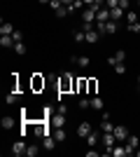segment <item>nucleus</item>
<instances>
[{"instance_id":"nucleus-8","label":"nucleus","mask_w":140,"mask_h":157,"mask_svg":"<svg viewBox=\"0 0 140 157\" xmlns=\"http://www.w3.org/2000/svg\"><path fill=\"white\" fill-rule=\"evenodd\" d=\"M26 150H28V145L23 143V141H16V143L12 145V155H16V157H21V155H26Z\"/></svg>"},{"instance_id":"nucleus-14","label":"nucleus","mask_w":140,"mask_h":157,"mask_svg":"<svg viewBox=\"0 0 140 157\" xmlns=\"http://www.w3.org/2000/svg\"><path fill=\"white\" fill-rule=\"evenodd\" d=\"M14 31H16V28H14L9 21H2V24H0V35H12Z\"/></svg>"},{"instance_id":"nucleus-34","label":"nucleus","mask_w":140,"mask_h":157,"mask_svg":"<svg viewBox=\"0 0 140 157\" xmlns=\"http://www.w3.org/2000/svg\"><path fill=\"white\" fill-rule=\"evenodd\" d=\"M126 21H128V24H133V21H138V14L128 10V12H126Z\"/></svg>"},{"instance_id":"nucleus-31","label":"nucleus","mask_w":140,"mask_h":157,"mask_svg":"<svg viewBox=\"0 0 140 157\" xmlns=\"http://www.w3.org/2000/svg\"><path fill=\"white\" fill-rule=\"evenodd\" d=\"M80 108L82 110H89L91 108V98H80Z\"/></svg>"},{"instance_id":"nucleus-22","label":"nucleus","mask_w":140,"mask_h":157,"mask_svg":"<svg viewBox=\"0 0 140 157\" xmlns=\"http://www.w3.org/2000/svg\"><path fill=\"white\" fill-rule=\"evenodd\" d=\"M73 40H75V42H87V33H84V31H75Z\"/></svg>"},{"instance_id":"nucleus-35","label":"nucleus","mask_w":140,"mask_h":157,"mask_svg":"<svg viewBox=\"0 0 140 157\" xmlns=\"http://www.w3.org/2000/svg\"><path fill=\"white\" fill-rule=\"evenodd\" d=\"M128 31H131V33H140V21H133V24H128Z\"/></svg>"},{"instance_id":"nucleus-15","label":"nucleus","mask_w":140,"mask_h":157,"mask_svg":"<svg viewBox=\"0 0 140 157\" xmlns=\"http://www.w3.org/2000/svg\"><path fill=\"white\" fill-rule=\"evenodd\" d=\"M16 101H19V92H7L5 94V103L7 105H14Z\"/></svg>"},{"instance_id":"nucleus-39","label":"nucleus","mask_w":140,"mask_h":157,"mask_svg":"<svg viewBox=\"0 0 140 157\" xmlns=\"http://www.w3.org/2000/svg\"><path fill=\"white\" fill-rule=\"evenodd\" d=\"M49 5H52V10H54V12H56V10H59V7L63 5V2H61V0H52V2H49Z\"/></svg>"},{"instance_id":"nucleus-41","label":"nucleus","mask_w":140,"mask_h":157,"mask_svg":"<svg viewBox=\"0 0 140 157\" xmlns=\"http://www.w3.org/2000/svg\"><path fill=\"white\" fill-rule=\"evenodd\" d=\"M82 2H84V7H91L93 2H98V0H82Z\"/></svg>"},{"instance_id":"nucleus-9","label":"nucleus","mask_w":140,"mask_h":157,"mask_svg":"<svg viewBox=\"0 0 140 157\" xmlns=\"http://www.w3.org/2000/svg\"><path fill=\"white\" fill-rule=\"evenodd\" d=\"M91 131H93L91 129V122H82V124L77 127V136H80V138H87Z\"/></svg>"},{"instance_id":"nucleus-29","label":"nucleus","mask_w":140,"mask_h":157,"mask_svg":"<svg viewBox=\"0 0 140 157\" xmlns=\"http://www.w3.org/2000/svg\"><path fill=\"white\" fill-rule=\"evenodd\" d=\"M68 14H70V12H68V7H66V5H61L59 10H56V17H59V19H63V17H68Z\"/></svg>"},{"instance_id":"nucleus-23","label":"nucleus","mask_w":140,"mask_h":157,"mask_svg":"<svg viewBox=\"0 0 140 157\" xmlns=\"http://www.w3.org/2000/svg\"><path fill=\"white\" fill-rule=\"evenodd\" d=\"M87 89H89V82H87V80H84V78H82V80H77V92H80V94H84Z\"/></svg>"},{"instance_id":"nucleus-33","label":"nucleus","mask_w":140,"mask_h":157,"mask_svg":"<svg viewBox=\"0 0 140 157\" xmlns=\"http://www.w3.org/2000/svg\"><path fill=\"white\" fill-rule=\"evenodd\" d=\"M112 68L117 71V75H124V73H126V66H124V63H114Z\"/></svg>"},{"instance_id":"nucleus-27","label":"nucleus","mask_w":140,"mask_h":157,"mask_svg":"<svg viewBox=\"0 0 140 157\" xmlns=\"http://www.w3.org/2000/svg\"><path fill=\"white\" fill-rule=\"evenodd\" d=\"M14 52L19 54V56H23V54H26V45H23V42H14Z\"/></svg>"},{"instance_id":"nucleus-30","label":"nucleus","mask_w":140,"mask_h":157,"mask_svg":"<svg viewBox=\"0 0 140 157\" xmlns=\"http://www.w3.org/2000/svg\"><path fill=\"white\" fill-rule=\"evenodd\" d=\"M114 59H117V63H124V59H126V52H124V49H117Z\"/></svg>"},{"instance_id":"nucleus-44","label":"nucleus","mask_w":140,"mask_h":157,"mask_svg":"<svg viewBox=\"0 0 140 157\" xmlns=\"http://www.w3.org/2000/svg\"><path fill=\"white\" fill-rule=\"evenodd\" d=\"M135 155H138V157H140V150H135Z\"/></svg>"},{"instance_id":"nucleus-5","label":"nucleus","mask_w":140,"mask_h":157,"mask_svg":"<svg viewBox=\"0 0 140 157\" xmlns=\"http://www.w3.org/2000/svg\"><path fill=\"white\" fill-rule=\"evenodd\" d=\"M114 136H117V141H126V138H128V127L114 124Z\"/></svg>"},{"instance_id":"nucleus-7","label":"nucleus","mask_w":140,"mask_h":157,"mask_svg":"<svg viewBox=\"0 0 140 157\" xmlns=\"http://www.w3.org/2000/svg\"><path fill=\"white\" fill-rule=\"evenodd\" d=\"M47 80L42 78V75H33V82H31V87H33V92H40V89H45Z\"/></svg>"},{"instance_id":"nucleus-26","label":"nucleus","mask_w":140,"mask_h":157,"mask_svg":"<svg viewBox=\"0 0 140 157\" xmlns=\"http://www.w3.org/2000/svg\"><path fill=\"white\" fill-rule=\"evenodd\" d=\"M38 152H40V145H28V150H26V157H35V155H38Z\"/></svg>"},{"instance_id":"nucleus-16","label":"nucleus","mask_w":140,"mask_h":157,"mask_svg":"<svg viewBox=\"0 0 140 157\" xmlns=\"http://www.w3.org/2000/svg\"><path fill=\"white\" fill-rule=\"evenodd\" d=\"M114 33H117V21L110 19V21L105 24V35H114Z\"/></svg>"},{"instance_id":"nucleus-2","label":"nucleus","mask_w":140,"mask_h":157,"mask_svg":"<svg viewBox=\"0 0 140 157\" xmlns=\"http://www.w3.org/2000/svg\"><path fill=\"white\" fill-rule=\"evenodd\" d=\"M138 148H140V138L133 136V134H128V138H126V157H133Z\"/></svg>"},{"instance_id":"nucleus-25","label":"nucleus","mask_w":140,"mask_h":157,"mask_svg":"<svg viewBox=\"0 0 140 157\" xmlns=\"http://www.w3.org/2000/svg\"><path fill=\"white\" fill-rule=\"evenodd\" d=\"M0 124H2V129H12V127H14V117H9V115H7V117H2V122H0Z\"/></svg>"},{"instance_id":"nucleus-6","label":"nucleus","mask_w":140,"mask_h":157,"mask_svg":"<svg viewBox=\"0 0 140 157\" xmlns=\"http://www.w3.org/2000/svg\"><path fill=\"white\" fill-rule=\"evenodd\" d=\"M82 21H84V24H93V21H96V12H93L91 7H84V10H82Z\"/></svg>"},{"instance_id":"nucleus-10","label":"nucleus","mask_w":140,"mask_h":157,"mask_svg":"<svg viewBox=\"0 0 140 157\" xmlns=\"http://www.w3.org/2000/svg\"><path fill=\"white\" fill-rule=\"evenodd\" d=\"M56 143H59V141H56V138H54L52 134L42 138V148H45V150H54V148H56Z\"/></svg>"},{"instance_id":"nucleus-4","label":"nucleus","mask_w":140,"mask_h":157,"mask_svg":"<svg viewBox=\"0 0 140 157\" xmlns=\"http://www.w3.org/2000/svg\"><path fill=\"white\" fill-rule=\"evenodd\" d=\"M49 124H52V129L54 127H66V115L63 113H54L52 117H49Z\"/></svg>"},{"instance_id":"nucleus-13","label":"nucleus","mask_w":140,"mask_h":157,"mask_svg":"<svg viewBox=\"0 0 140 157\" xmlns=\"http://www.w3.org/2000/svg\"><path fill=\"white\" fill-rule=\"evenodd\" d=\"M52 136L56 138L59 143H63V141H66V131H63V127H54V129H52Z\"/></svg>"},{"instance_id":"nucleus-3","label":"nucleus","mask_w":140,"mask_h":157,"mask_svg":"<svg viewBox=\"0 0 140 157\" xmlns=\"http://www.w3.org/2000/svg\"><path fill=\"white\" fill-rule=\"evenodd\" d=\"M103 145H105V152H110V148L114 145V141H117V136H114V131H103Z\"/></svg>"},{"instance_id":"nucleus-20","label":"nucleus","mask_w":140,"mask_h":157,"mask_svg":"<svg viewBox=\"0 0 140 157\" xmlns=\"http://www.w3.org/2000/svg\"><path fill=\"white\" fill-rule=\"evenodd\" d=\"M100 33L96 31V28H91V31H87V42H98Z\"/></svg>"},{"instance_id":"nucleus-18","label":"nucleus","mask_w":140,"mask_h":157,"mask_svg":"<svg viewBox=\"0 0 140 157\" xmlns=\"http://www.w3.org/2000/svg\"><path fill=\"white\" fill-rule=\"evenodd\" d=\"M91 108H93V110H103V108H105L103 98H100V96H93L91 98Z\"/></svg>"},{"instance_id":"nucleus-1","label":"nucleus","mask_w":140,"mask_h":157,"mask_svg":"<svg viewBox=\"0 0 140 157\" xmlns=\"http://www.w3.org/2000/svg\"><path fill=\"white\" fill-rule=\"evenodd\" d=\"M68 92H77V78L73 73H63L59 78V94H68Z\"/></svg>"},{"instance_id":"nucleus-37","label":"nucleus","mask_w":140,"mask_h":157,"mask_svg":"<svg viewBox=\"0 0 140 157\" xmlns=\"http://www.w3.org/2000/svg\"><path fill=\"white\" fill-rule=\"evenodd\" d=\"M12 38H14V42H23V33H21V31H14Z\"/></svg>"},{"instance_id":"nucleus-42","label":"nucleus","mask_w":140,"mask_h":157,"mask_svg":"<svg viewBox=\"0 0 140 157\" xmlns=\"http://www.w3.org/2000/svg\"><path fill=\"white\" fill-rule=\"evenodd\" d=\"M61 2H63V5H66V7H68V5H73L75 0H61Z\"/></svg>"},{"instance_id":"nucleus-28","label":"nucleus","mask_w":140,"mask_h":157,"mask_svg":"<svg viewBox=\"0 0 140 157\" xmlns=\"http://www.w3.org/2000/svg\"><path fill=\"white\" fill-rule=\"evenodd\" d=\"M89 63H91V59H89V56H77V66H82V68H89Z\"/></svg>"},{"instance_id":"nucleus-21","label":"nucleus","mask_w":140,"mask_h":157,"mask_svg":"<svg viewBox=\"0 0 140 157\" xmlns=\"http://www.w3.org/2000/svg\"><path fill=\"white\" fill-rule=\"evenodd\" d=\"M100 131H114V124L110 122V117H103V122H100Z\"/></svg>"},{"instance_id":"nucleus-46","label":"nucleus","mask_w":140,"mask_h":157,"mask_svg":"<svg viewBox=\"0 0 140 157\" xmlns=\"http://www.w3.org/2000/svg\"><path fill=\"white\" fill-rule=\"evenodd\" d=\"M138 7H140V0H138Z\"/></svg>"},{"instance_id":"nucleus-43","label":"nucleus","mask_w":140,"mask_h":157,"mask_svg":"<svg viewBox=\"0 0 140 157\" xmlns=\"http://www.w3.org/2000/svg\"><path fill=\"white\" fill-rule=\"evenodd\" d=\"M40 2H52V0H40Z\"/></svg>"},{"instance_id":"nucleus-11","label":"nucleus","mask_w":140,"mask_h":157,"mask_svg":"<svg viewBox=\"0 0 140 157\" xmlns=\"http://www.w3.org/2000/svg\"><path fill=\"white\" fill-rule=\"evenodd\" d=\"M107 155H112V157H126V145H112Z\"/></svg>"},{"instance_id":"nucleus-12","label":"nucleus","mask_w":140,"mask_h":157,"mask_svg":"<svg viewBox=\"0 0 140 157\" xmlns=\"http://www.w3.org/2000/svg\"><path fill=\"white\" fill-rule=\"evenodd\" d=\"M96 21H100V24H105V21H110V10H107V7L98 10V12H96Z\"/></svg>"},{"instance_id":"nucleus-24","label":"nucleus","mask_w":140,"mask_h":157,"mask_svg":"<svg viewBox=\"0 0 140 157\" xmlns=\"http://www.w3.org/2000/svg\"><path fill=\"white\" fill-rule=\"evenodd\" d=\"M87 143L91 145V148L98 143V131H91V134H89V136H87Z\"/></svg>"},{"instance_id":"nucleus-19","label":"nucleus","mask_w":140,"mask_h":157,"mask_svg":"<svg viewBox=\"0 0 140 157\" xmlns=\"http://www.w3.org/2000/svg\"><path fill=\"white\" fill-rule=\"evenodd\" d=\"M0 47H14V38L12 35H0Z\"/></svg>"},{"instance_id":"nucleus-36","label":"nucleus","mask_w":140,"mask_h":157,"mask_svg":"<svg viewBox=\"0 0 140 157\" xmlns=\"http://www.w3.org/2000/svg\"><path fill=\"white\" fill-rule=\"evenodd\" d=\"M105 7H107V10H114V7H119V0H105Z\"/></svg>"},{"instance_id":"nucleus-32","label":"nucleus","mask_w":140,"mask_h":157,"mask_svg":"<svg viewBox=\"0 0 140 157\" xmlns=\"http://www.w3.org/2000/svg\"><path fill=\"white\" fill-rule=\"evenodd\" d=\"M87 82H89V89H87V92H89V94H96V89H98V82H96V80H87Z\"/></svg>"},{"instance_id":"nucleus-17","label":"nucleus","mask_w":140,"mask_h":157,"mask_svg":"<svg viewBox=\"0 0 140 157\" xmlns=\"http://www.w3.org/2000/svg\"><path fill=\"white\" fill-rule=\"evenodd\" d=\"M121 17H126V12H124V10H121V7H114V10H110V19H121Z\"/></svg>"},{"instance_id":"nucleus-40","label":"nucleus","mask_w":140,"mask_h":157,"mask_svg":"<svg viewBox=\"0 0 140 157\" xmlns=\"http://www.w3.org/2000/svg\"><path fill=\"white\" fill-rule=\"evenodd\" d=\"M56 113H63V115H66V113H68V105H66V103H61L59 108H56Z\"/></svg>"},{"instance_id":"nucleus-38","label":"nucleus","mask_w":140,"mask_h":157,"mask_svg":"<svg viewBox=\"0 0 140 157\" xmlns=\"http://www.w3.org/2000/svg\"><path fill=\"white\" fill-rule=\"evenodd\" d=\"M119 7L124 10V12H128V7H131V2H128V0H119Z\"/></svg>"},{"instance_id":"nucleus-45","label":"nucleus","mask_w":140,"mask_h":157,"mask_svg":"<svg viewBox=\"0 0 140 157\" xmlns=\"http://www.w3.org/2000/svg\"><path fill=\"white\" fill-rule=\"evenodd\" d=\"M138 85H140V78H138Z\"/></svg>"}]
</instances>
